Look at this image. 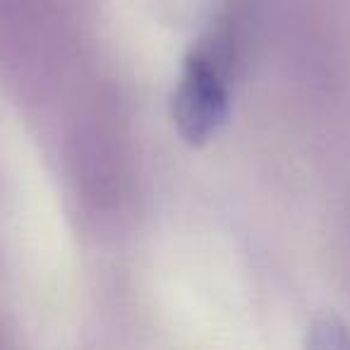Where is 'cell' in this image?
<instances>
[{"label":"cell","mask_w":350,"mask_h":350,"mask_svg":"<svg viewBox=\"0 0 350 350\" xmlns=\"http://www.w3.org/2000/svg\"><path fill=\"white\" fill-rule=\"evenodd\" d=\"M173 118L178 132L190 144H202L228 118V96L211 60L195 55L187 63L183 82L173 98Z\"/></svg>","instance_id":"cell-1"},{"label":"cell","mask_w":350,"mask_h":350,"mask_svg":"<svg viewBox=\"0 0 350 350\" xmlns=\"http://www.w3.org/2000/svg\"><path fill=\"white\" fill-rule=\"evenodd\" d=\"M312 345H317V348H343V345L350 343L348 338V331L343 329L340 324H336L334 319H324L319 321V324L312 326Z\"/></svg>","instance_id":"cell-2"}]
</instances>
